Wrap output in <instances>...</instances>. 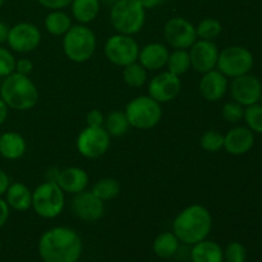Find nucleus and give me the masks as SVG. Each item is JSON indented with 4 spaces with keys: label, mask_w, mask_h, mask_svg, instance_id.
I'll use <instances>...</instances> for the list:
<instances>
[{
    "label": "nucleus",
    "mask_w": 262,
    "mask_h": 262,
    "mask_svg": "<svg viewBox=\"0 0 262 262\" xmlns=\"http://www.w3.org/2000/svg\"><path fill=\"white\" fill-rule=\"evenodd\" d=\"M201 76L199 82V91L201 96L209 102L220 101L229 90L227 77L217 69H212Z\"/></svg>",
    "instance_id": "17"
},
{
    "label": "nucleus",
    "mask_w": 262,
    "mask_h": 262,
    "mask_svg": "<svg viewBox=\"0 0 262 262\" xmlns=\"http://www.w3.org/2000/svg\"><path fill=\"white\" fill-rule=\"evenodd\" d=\"M222 117L227 123L238 124L239 122H242L243 117H245V106L235 102L234 100L225 102L222 109Z\"/></svg>",
    "instance_id": "34"
},
{
    "label": "nucleus",
    "mask_w": 262,
    "mask_h": 262,
    "mask_svg": "<svg viewBox=\"0 0 262 262\" xmlns=\"http://www.w3.org/2000/svg\"><path fill=\"white\" fill-rule=\"evenodd\" d=\"M77 151L84 159L95 160L107 152L110 147V136L104 127H86L79 132L76 141Z\"/></svg>",
    "instance_id": "10"
},
{
    "label": "nucleus",
    "mask_w": 262,
    "mask_h": 262,
    "mask_svg": "<svg viewBox=\"0 0 262 262\" xmlns=\"http://www.w3.org/2000/svg\"><path fill=\"white\" fill-rule=\"evenodd\" d=\"M260 102H261V105H262V94H261V97H260Z\"/></svg>",
    "instance_id": "48"
},
{
    "label": "nucleus",
    "mask_w": 262,
    "mask_h": 262,
    "mask_svg": "<svg viewBox=\"0 0 262 262\" xmlns=\"http://www.w3.org/2000/svg\"><path fill=\"white\" fill-rule=\"evenodd\" d=\"M8 114H9V107L7 106V104L0 97V125L4 124L8 118Z\"/></svg>",
    "instance_id": "44"
},
{
    "label": "nucleus",
    "mask_w": 262,
    "mask_h": 262,
    "mask_svg": "<svg viewBox=\"0 0 262 262\" xmlns=\"http://www.w3.org/2000/svg\"><path fill=\"white\" fill-rule=\"evenodd\" d=\"M27 151V142L17 132H5L0 136V156L10 161L23 158Z\"/></svg>",
    "instance_id": "22"
},
{
    "label": "nucleus",
    "mask_w": 262,
    "mask_h": 262,
    "mask_svg": "<svg viewBox=\"0 0 262 262\" xmlns=\"http://www.w3.org/2000/svg\"><path fill=\"white\" fill-rule=\"evenodd\" d=\"M163 36L173 49L188 50L197 40L196 26L183 17H173L164 25Z\"/></svg>",
    "instance_id": "11"
},
{
    "label": "nucleus",
    "mask_w": 262,
    "mask_h": 262,
    "mask_svg": "<svg viewBox=\"0 0 262 262\" xmlns=\"http://www.w3.org/2000/svg\"><path fill=\"white\" fill-rule=\"evenodd\" d=\"M124 113L130 128L140 130L152 129L163 118L161 104L148 95H141L130 100L125 105Z\"/></svg>",
    "instance_id": "6"
},
{
    "label": "nucleus",
    "mask_w": 262,
    "mask_h": 262,
    "mask_svg": "<svg viewBox=\"0 0 262 262\" xmlns=\"http://www.w3.org/2000/svg\"><path fill=\"white\" fill-rule=\"evenodd\" d=\"M66 207V193L55 182L45 181L32 191V206L42 219H55Z\"/></svg>",
    "instance_id": "7"
},
{
    "label": "nucleus",
    "mask_w": 262,
    "mask_h": 262,
    "mask_svg": "<svg viewBox=\"0 0 262 262\" xmlns=\"http://www.w3.org/2000/svg\"><path fill=\"white\" fill-rule=\"evenodd\" d=\"M168 46L161 42H150L140 48L137 61L146 71L156 72L166 67L169 58Z\"/></svg>",
    "instance_id": "20"
},
{
    "label": "nucleus",
    "mask_w": 262,
    "mask_h": 262,
    "mask_svg": "<svg viewBox=\"0 0 262 262\" xmlns=\"http://www.w3.org/2000/svg\"><path fill=\"white\" fill-rule=\"evenodd\" d=\"M138 53H140V45L133 38V36L115 33L105 41V58L120 68H124L137 61Z\"/></svg>",
    "instance_id": "9"
},
{
    "label": "nucleus",
    "mask_w": 262,
    "mask_h": 262,
    "mask_svg": "<svg viewBox=\"0 0 262 262\" xmlns=\"http://www.w3.org/2000/svg\"><path fill=\"white\" fill-rule=\"evenodd\" d=\"M212 229V215L205 206L191 205L182 210L173 222V233L179 242L193 246L206 239Z\"/></svg>",
    "instance_id": "2"
},
{
    "label": "nucleus",
    "mask_w": 262,
    "mask_h": 262,
    "mask_svg": "<svg viewBox=\"0 0 262 262\" xmlns=\"http://www.w3.org/2000/svg\"><path fill=\"white\" fill-rule=\"evenodd\" d=\"M38 255L43 262H78L83 243L78 233L69 227H54L38 239Z\"/></svg>",
    "instance_id": "1"
},
{
    "label": "nucleus",
    "mask_w": 262,
    "mask_h": 262,
    "mask_svg": "<svg viewBox=\"0 0 262 262\" xmlns=\"http://www.w3.org/2000/svg\"><path fill=\"white\" fill-rule=\"evenodd\" d=\"M146 23V9L138 0H117L110 7V25L117 33L135 36Z\"/></svg>",
    "instance_id": "4"
},
{
    "label": "nucleus",
    "mask_w": 262,
    "mask_h": 262,
    "mask_svg": "<svg viewBox=\"0 0 262 262\" xmlns=\"http://www.w3.org/2000/svg\"><path fill=\"white\" fill-rule=\"evenodd\" d=\"M182 91L181 77L170 73L169 71H164L154 76L150 79L147 86L148 96L152 97L160 104H166L178 97Z\"/></svg>",
    "instance_id": "13"
},
{
    "label": "nucleus",
    "mask_w": 262,
    "mask_h": 262,
    "mask_svg": "<svg viewBox=\"0 0 262 262\" xmlns=\"http://www.w3.org/2000/svg\"><path fill=\"white\" fill-rule=\"evenodd\" d=\"M255 64L253 54L243 46L233 45L223 49L217 58L216 69L227 78H237L250 73Z\"/></svg>",
    "instance_id": "8"
},
{
    "label": "nucleus",
    "mask_w": 262,
    "mask_h": 262,
    "mask_svg": "<svg viewBox=\"0 0 262 262\" xmlns=\"http://www.w3.org/2000/svg\"><path fill=\"white\" fill-rule=\"evenodd\" d=\"M15 60L12 50L0 46V77L5 78L15 72Z\"/></svg>",
    "instance_id": "35"
},
{
    "label": "nucleus",
    "mask_w": 262,
    "mask_h": 262,
    "mask_svg": "<svg viewBox=\"0 0 262 262\" xmlns=\"http://www.w3.org/2000/svg\"><path fill=\"white\" fill-rule=\"evenodd\" d=\"M104 128L109 133L110 137H122V136L127 135L130 125L124 112L114 110L105 117Z\"/></svg>",
    "instance_id": "27"
},
{
    "label": "nucleus",
    "mask_w": 262,
    "mask_h": 262,
    "mask_svg": "<svg viewBox=\"0 0 262 262\" xmlns=\"http://www.w3.org/2000/svg\"><path fill=\"white\" fill-rule=\"evenodd\" d=\"M0 251H2V242H0Z\"/></svg>",
    "instance_id": "49"
},
{
    "label": "nucleus",
    "mask_w": 262,
    "mask_h": 262,
    "mask_svg": "<svg viewBox=\"0 0 262 262\" xmlns=\"http://www.w3.org/2000/svg\"><path fill=\"white\" fill-rule=\"evenodd\" d=\"M246 127L250 128L253 133L262 135V105L260 102L245 107Z\"/></svg>",
    "instance_id": "32"
},
{
    "label": "nucleus",
    "mask_w": 262,
    "mask_h": 262,
    "mask_svg": "<svg viewBox=\"0 0 262 262\" xmlns=\"http://www.w3.org/2000/svg\"><path fill=\"white\" fill-rule=\"evenodd\" d=\"M105 117L99 109H92L86 115V125L89 127H104Z\"/></svg>",
    "instance_id": "37"
},
{
    "label": "nucleus",
    "mask_w": 262,
    "mask_h": 262,
    "mask_svg": "<svg viewBox=\"0 0 262 262\" xmlns=\"http://www.w3.org/2000/svg\"><path fill=\"white\" fill-rule=\"evenodd\" d=\"M138 2H140V4L142 5L146 10H147L155 9V8L160 7V5H163L166 0H138Z\"/></svg>",
    "instance_id": "43"
},
{
    "label": "nucleus",
    "mask_w": 262,
    "mask_h": 262,
    "mask_svg": "<svg viewBox=\"0 0 262 262\" xmlns=\"http://www.w3.org/2000/svg\"><path fill=\"white\" fill-rule=\"evenodd\" d=\"M4 3H5V0H0V8H2L3 5H4Z\"/></svg>",
    "instance_id": "47"
},
{
    "label": "nucleus",
    "mask_w": 262,
    "mask_h": 262,
    "mask_svg": "<svg viewBox=\"0 0 262 262\" xmlns=\"http://www.w3.org/2000/svg\"><path fill=\"white\" fill-rule=\"evenodd\" d=\"M179 239L173 232H164L155 238L152 251L158 257L171 258L179 250Z\"/></svg>",
    "instance_id": "26"
},
{
    "label": "nucleus",
    "mask_w": 262,
    "mask_h": 262,
    "mask_svg": "<svg viewBox=\"0 0 262 262\" xmlns=\"http://www.w3.org/2000/svg\"><path fill=\"white\" fill-rule=\"evenodd\" d=\"M45 30L53 36H64L72 27V18L64 10H50L43 19Z\"/></svg>",
    "instance_id": "25"
},
{
    "label": "nucleus",
    "mask_w": 262,
    "mask_h": 262,
    "mask_svg": "<svg viewBox=\"0 0 262 262\" xmlns=\"http://www.w3.org/2000/svg\"><path fill=\"white\" fill-rule=\"evenodd\" d=\"M147 72L138 61H135L123 68V81L128 87L140 89L147 82Z\"/></svg>",
    "instance_id": "30"
},
{
    "label": "nucleus",
    "mask_w": 262,
    "mask_h": 262,
    "mask_svg": "<svg viewBox=\"0 0 262 262\" xmlns=\"http://www.w3.org/2000/svg\"><path fill=\"white\" fill-rule=\"evenodd\" d=\"M261 74H262V66H261Z\"/></svg>",
    "instance_id": "51"
},
{
    "label": "nucleus",
    "mask_w": 262,
    "mask_h": 262,
    "mask_svg": "<svg viewBox=\"0 0 262 262\" xmlns=\"http://www.w3.org/2000/svg\"><path fill=\"white\" fill-rule=\"evenodd\" d=\"M9 26L5 22L0 20V45L4 42H7L8 40V33H9Z\"/></svg>",
    "instance_id": "45"
},
{
    "label": "nucleus",
    "mask_w": 262,
    "mask_h": 262,
    "mask_svg": "<svg viewBox=\"0 0 262 262\" xmlns=\"http://www.w3.org/2000/svg\"><path fill=\"white\" fill-rule=\"evenodd\" d=\"M4 196L9 209L14 211L25 212L32 206V191L22 182L10 183Z\"/></svg>",
    "instance_id": "21"
},
{
    "label": "nucleus",
    "mask_w": 262,
    "mask_h": 262,
    "mask_svg": "<svg viewBox=\"0 0 262 262\" xmlns=\"http://www.w3.org/2000/svg\"><path fill=\"white\" fill-rule=\"evenodd\" d=\"M191 260L192 262H223L224 251L216 242L206 238L192 246Z\"/></svg>",
    "instance_id": "23"
},
{
    "label": "nucleus",
    "mask_w": 262,
    "mask_h": 262,
    "mask_svg": "<svg viewBox=\"0 0 262 262\" xmlns=\"http://www.w3.org/2000/svg\"><path fill=\"white\" fill-rule=\"evenodd\" d=\"M0 97L9 109L27 112L37 105L40 92L30 77L14 72L3 79Z\"/></svg>",
    "instance_id": "3"
},
{
    "label": "nucleus",
    "mask_w": 262,
    "mask_h": 262,
    "mask_svg": "<svg viewBox=\"0 0 262 262\" xmlns=\"http://www.w3.org/2000/svg\"><path fill=\"white\" fill-rule=\"evenodd\" d=\"M37 3L49 10H63L71 5L72 0H37Z\"/></svg>",
    "instance_id": "38"
},
{
    "label": "nucleus",
    "mask_w": 262,
    "mask_h": 262,
    "mask_svg": "<svg viewBox=\"0 0 262 262\" xmlns=\"http://www.w3.org/2000/svg\"><path fill=\"white\" fill-rule=\"evenodd\" d=\"M9 214H10V209L9 206H8L7 201L0 197V229L7 224L8 219H9Z\"/></svg>",
    "instance_id": "40"
},
{
    "label": "nucleus",
    "mask_w": 262,
    "mask_h": 262,
    "mask_svg": "<svg viewBox=\"0 0 262 262\" xmlns=\"http://www.w3.org/2000/svg\"><path fill=\"white\" fill-rule=\"evenodd\" d=\"M91 192L101 201L106 202L114 200L120 193V183L115 178H101L92 186Z\"/></svg>",
    "instance_id": "29"
},
{
    "label": "nucleus",
    "mask_w": 262,
    "mask_h": 262,
    "mask_svg": "<svg viewBox=\"0 0 262 262\" xmlns=\"http://www.w3.org/2000/svg\"><path fill=\"white\" fill-rule=\"evenodd\" d=\"M71 207L73 214L86 223L99 222L105 214V202L87 189L74 194Z\"/></svg>",
    "instance_id": "16"
},
{
    "label": "nucleus",
    "mask_w": 262,
    "mask_h": 262,
    "mask_svg": "<svg viewBox=\"0 0 262 262\" xmlns=\"http://www.w3.org/2000/svg\"><path fill=\"white\" fill-rule=\"evenodd\" d=\"M9 184H10L9 176H8L3 169H0V197L4 196L8 187H9Z\"/></svg>",
    "instance_id": "41"
},
{
    "label": "nucleus",
    "mask_w": 262,
    "mask_h": 262,
    "mask_svg": "<svg viewBox=\"0 0 262 262\" xmlns=\"http://www.w3.org/2000/svg\"><path fill=\"white\" fill-rule=\"evenodd\" d=\"M200 2H207V0H200Z\"/></svg>",
    "instance_id": "50"
},
{
    "label": "nucleus",
    "mask_w": 262,
    "mask_h": 262,
    "mask_svg": "<svg viewBox=\"0 0 262 262\" xmlns=\"http://www.w3.org/2000/svg\"><path fill=\"white\" fill-rule=\"evenodd\" d=\"M33 71V63L27 58H20L15 60V72L25 76H30L31 72Z\"/></svg>",
    "instance_id": "39"
},
{
    "label": "nucleus",
    "mask_w": 262,
    "mask_h": 262,
    "mask_svg": "<svg viewBox=\"0 0 262 262\" xmlns=\"http://www.w3.org/2000/svg\"><path fill=\"white\" fill-rule=\"evenodd\" d=\"M63 53L71 61L82 64L89 61L96 51L97 40L87 25H74L63 36Z\"/></svg>",
    "instance_id": "5"
},
{
    "label": "nucleus",
    "mask_w": 262,
    "mask_h": 262,
    "mask_svg": "<svg viewBox=\"0 0 262 262\" xmlns=\"http://www.w3.org/2000/svg\"><path fill=\"white\" fill-rule=\"evenodd\" d=\"M229 92L232 99L243 106L260 102L262 94V83L256 76L247 73L245 76L233 78L229 83Z\"/></svg>",
    "instance_id": "14"
},
{
    "label": "nucleus",
    "mask_w": 262,
    "mask_h": 262,
    "mask_svg": "<svg viewBox=\"0 0 262 262\" xmlns=\"http://www.w3.org/2000/svg\"><path fill=\"white\" fill-rule=\"evenodd\" d=\"M223 32V26L216 18H205L196 26V35L200 40L214 41Z\"/></svg>",
    "instance_id": "31"
},
{
    "label": "nucleus",
    "mask_w": 262,
    "mask_h": 262,
    "mask_svg": "<svg viewBox=\"0 0 262 262\" xmlns=\"http://www.w3.org/2000/svg\"><path fill=\"white\" fill-rule=\"evenodd\" d=\"M59 173H60V169L56 168V166H50L48 170L45 171V181L49 182H55L58 181Z\"/></svg>",
    "instance_id": "42"
},
{
    "label": "nucleus",
    "mask_w": 262,
    "mask_h": 262,
    "mask_svg": "<svg viewBox=\"0 0 262 262\" xmlns=\"http://www.w3.org/2000/svg\"><path fill=\"white\" fill-rule=\"evenodd\" d=\"M191 68V59H189L188 50L174 49L171 53H169L168 61H166V71L176 74V76L182 77Z\"/></svg>",
    "instance_id": "28"
},
{
    "label": "nucleus",
    "mask_w": 262,
    "mask_h": 262,
    "mask_svg": "<svg viewBox=\"0 0 262 262\" xmlns=\"http://www.w3.org/2000/svg\"><path fill=\"white\" fill-rule=\"evenodd\" d=\"M191 67L200 74L216 69L217 58H219V48L214 41L200 40L188 49Z\"/></svg>",
    "instance_id": "15"
},
{
    "label": "nucleus",
    "mask_w": 262,
    "mask_h": 262,
    "mask_svg": "<svg viewBox=\"0 0 262 262\" xmlns=\"http://www.w3.org/2000/svg\"><path fill=\"white\" fill-rule=\"evenodd\" d=\"M72 17L79 25H89L94 22L101 9L100 0H72L71 3Z\"/></svg>",
    "instance_id": "24"
},
{
    "label": "nucleus",
    "mask_w": 262,
    "mask_h": 262,
    "mask_svg": "<svg viewBox=\"0 0 262 262\" xmlns=\"http://www.w3.org/2000/svg\"><path fill=\"white\" fill-rule=\"evenodd\" d=\"M7 42L14 53H32L41 43V31L33 23L19 22L9 28Z\"/></svg>",
    "instance_id": "12"
},
{
    "label": "nucleus",
    "mask_w": 262,
    "mask_h": 262,
    "mask_svg": "<svg viewBox=\"0 0 262 262\" xmlns=\"http://www.w3.org/2000/svg\"><path fill=\"white\" fill-rule=\"evenodd\" d=\"M200 145L207 152H219L224 148V135L219 130H206L200 138Z\"/></svg>",
    "instance_id": "33"
},
{
    "label": "nucleus",
    "mask_w": 262,
    "mask_h": 262,
    "mask_svg": "<svg viewBox=\"0 0 262 262\" xmlns=\"http://www.w3.org/2000/svg\"><path fill=\"white\" fill-rule=\"evenodd\" d=\"M255 145V133L247 127H234L224 135V150L229 155L242 156Z\"/></svg>",
    "instance_id": "18"
},
{
    "label": "nucleus",
    "mask_w": 262,
    "mask_h": 262,
    "mask_svg": "<svg viewBox=\"0 0 262 262\" xmlns=\"http://www.w3.org/2000/svg\"><path fill=\"white\" fill-rule=\"evenodd\" d=\"M56 183L64 193L74 196L86 191L90 184V177L84 169L78 166H69V168L60 169Z\"/></svg>",
    "instance_id": "19"
},
{
    "label": "nucleus",
    "mask_w": 262,
    "mask_h": 262,
    "mask_svg": "<svg viewBox=\"0 0 262 262\" xmlns=\"http://www.w3.org/2000/svg\"><path fill=\"white\" fill-rule=\"evenodd\" d=\"M247 250L239 242H230L224 250V260L227 262H246Z\"/></svg>",
    "instance_id": "36"
},
{
    "label": "nucleus",
    "mask_w": 262,
    "mask_h": 262,
    "mask_svg": "<svg viewBox=\"0 0 262 262\" xmlns=\"http://www.w3.org/2000/svg\"><path fill=\"white\" fill-rule=\"evenodd\" d=\"M100 2H104V3H106V4L113 5L115 2H117V0H100Z\"/></svg>",
    "instance_id": "46"
}]
</instances>
